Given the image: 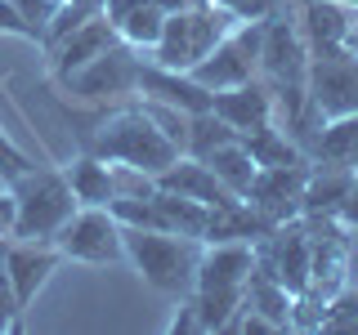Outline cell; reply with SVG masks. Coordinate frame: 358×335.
Segmentation results:
<instances>
[{
  "label": "cell",
  "instance_id": "6da1fadb",
  "mask_svg": "<svg viewBox=\"0 0 358 335\" xmlns=\"http://www.w3.org/2000/svg\"><path fill=\"white\" fill-rule=\"evenodd\" d=\"M85 152L103 156V161L134 165V170H143L152 179L162 170H171L179 156H184L162 130H157V121L139 103H126V107L108 112V117H99V126L90 130V139H85Z\"/></svg>",
  "mask_w": 358,
  "mask_h": 335
},
{
  "label": "cell",
  "instance_id": "7a4b0ae2",
  "mask_svg": "<svg viewBox=\"0 0 358 335\" xmlns=\"http://www.w3.org/2000/svg\"><path fill=\"white\" fill-rule=\"evenodd\" d=\"M121 237H126V260L152 290L179 299L193 290L206 241L184 237V232H157V228H121Z\"/></svg>",
  "mask_w": 358,
  "mask_h": 335
},
{
  "label": "cell",
  "instance_id": "3957f363",
  "mask_svg": "<svg viewBox=\"0 0 358 335\" xmlns=\"http://www.w3.org/2000/svg\"><path fill=\"white\" fill-rule=\"evenodd\" d=\"M9 188H14V197H18V228H14V237H22V241H54V232L81 210V201L72 197L63 170L31 165V170L18 174Z\"/></svg>",
  "mask_w": 358,
  "mask_h": 335
},
{
  "label": "cell",
  "instance_id": "277c9868",
  "mask_svg": "<svg viewBox=\"0 0 358 335\" xmlns=\"http://www.w3.org/2000/svg\"><path fill=\"white\" fill-rule=\"evenodd\" d=\"M54 246L63 260L76 264H117L126 260V237H121V219L108 206H81L72 219L54 232Z\"/></svg>",
  "mask_w": 358,
  "mask_h": 335
},
{
  "label": "cell",
  "instance_id": "5b68a950",
  "mask_svg": "<svg viewBox=\"0 0 358 335\" xmlns=\"http://www.w3.org/2000/svg\"><path fill=\"white\" fill-rule=\"evenodd\" d=\"M260 36H264V22H242V27H233L197 67H188V76H193L201 89H210V94L255 81V72H260Z\"/></svg>",
  "mask_w": 358,
  "mask_h": 335
},
{
  "label": "cell",
  "instance_id": "8992f818",
  "mask_svg": "<svg viewBox=\"0 0 358 335\" xmlns=\"http://www.w3.org/2000/svg\"><path fill=\"white\" fill-rule=\"evenodd\" d=\"M139 50H130L126 40H117L112 50H103L94 63H85L81 72L63 76L67 94L85 98V103H108V98H134L139 94V67L143 59H134Z\"/></svg>",
  "mask_w": 358,
  "mask_h": 335
},
{
  "label": "cell",
  "instance_id": "52a82bcc",
  "mask_svg": "<svg viewBox=\"0 0 358 335\" xmlns=\"http://www.w3.org/2000/svg\"><path fill=\"white\" fill-rule=\"evenodd\" d=\"M305 89L322 121L358 112V59H350L345 50H309Z\"/></svg>",
  "mask_w": 358,
  "mask_h": 335
},
{
  "label": "cell",
  "instance_id": "ba28073f",
  "mask_svg": "<svg viewBox=\"0 0 358 335\" xmlns=\"http://www.w3.org/2000/svg\"><path fill=\"white\" fill-rule=\"evenodd\" d=\"M309 165L313 161H300V165H260L246 188V206L260 210L268 223H287L300 215V197H305V184H309Z\"/></svg>",
  "mask_w": 358,
  "mask_h": 335
},
{
  "label": "cell",
  "instance_id": "9c48e42d",
  "mask_svg": "<svg viewBox=\"0 0 358 335\" xmlns=\"http://www.w3.org/2000/svg\"><path fill=\"white\" fill-rule=\"evenodd\" d=\"M255 273V241H206L193 290L201 295H242Z\"/></svg>",
  "mask_w": 358,
  "mask_h": 335
},
{
  "label": "cell",
  "instance_id": "30bf717a",
  "mask_svg": "<svg viewBox=\"0 0 358 335\" xmlns=\"http://www.w3.org/2000/svg\"><path fill=\"white\" fill-rule=\"evenodd\" d=\"M5 264H9V277H14V290H18V304L27 313L36 304V295L45 290L54 273L63 264V251L54 241H22V237H5Z\"/></svg>",
  "mask_w": 358,
  "mask_h": 335
},
{
  "label": "cell",
  "instance_id": "8fae6325",
  "mask_svg": "<svg viewBox=\"0 0 358 335\" xmlns=\"http://www.w3.org/2000/svg\"><path fill=\"white\" fill-rule=\"evenodd\" d=\"M157 188L179 193L188 201H201V206H210V210H224V206H238V201H242L238 193H229V188L215 179V170H210L206 161H197V156H179L171 170L157 174Z\"/></svg>",
  "mask_w": 358,
  "mask_h": 335
},
{
  "label": "cell",
  "instance_id": "7c38bea8",
  "mask_svg": "<svg viewBox=\"0 0 358 335\" xmlns=\"http://www.w3.org/2000/svg\"><path fill=\"white\" fill-rule=\"evenodd\" d=\"M121 36H117V27L103 18V14H94L90 22H81V27L72 31V36H63L59 45H50V67H54V76H72V72H81L85 63H94L103 50H112Z\"/></svg>",
  "mask_w": 358,
  "mask_h": 335
},
{
  "label": "cell",
  "instance_id": "4fadbf2b",
  "mask_svg": "<svg viewBox=\"0 0 358 335\" xmlns=\"http://www.w3.org/2000/svg\"><path fill=\"white\" fill-rule=\"evenodd\" d=\"M210 112H215L220 121H229L238 134H246V130L264 126V121H273V89H268L264 81L215 89V94H210Z\"/></svg>",
  "mask_w": 358,
  "mask_h": 335
},
{
  "label": "cell",
  "instance_id": "5bb4252c",
  "mask_svg": "<svg viewBox=\"0 0 358 335\" xmlns=\"http://www.w3.org/2000/svg\"><path fill=\"white\" fill-rule=\"evenodd\" d=\"M139 98H157V103H171L184 112H206L210 107V89H201L188 72H171L162 63H143L139 67Z\"/></svg>",
  "mask_w": 358,
  "mask_h": 335
},
{
  "label": "cell",
  "instance_id": "9a60e30c",
  "mask_svg": "<svg viewBox=\"0 0 358 335\" xmlns=\"http://www.w3.org/2000/svg\"><path fill=\"white\" fill-rule=\"evenodd\" d=\"M305 152H309L313 165H336V170H354L358 174V112L327 117L318 126V134L309 139Z\"/></svg>",
  "mask_w": 358,
  "mask_h": 335
},
{
  "label": "cell",
  "instance_id": "2e32d148",
  "mask_svg": "<svg viewBox=\"0 0 358 335\" xmlns=\"http://www.w3.org/2000/svg\"><path fill=\"white\" fill-rule=\"evenodd\" d=\"M354 170H336V165H309V184L300 197V215L305 219H341V206L354 188Z\"/></svg>",
  "mask_w": 358,
  "mask_h": 335
},
{
  "label": "cell",
  "instance_id": "e0dca14e",
  "mask_svg": "<svg viewBox=\"0 0 358 335\" xmlns=\"http://www.w3.org/2000/svg\"><path fill=\"white\" fill-rule=\"evenodd\" d=\"M63 174H67V188H72V197L81 201V206H112V197H117V188H112V165L94 152H81L72 165H63Z\"/></svg>",
  "mask_w": 358,
  "mask_h": 335
},
{
  "label": "cell",
  "instance_id": "ac0fdd59",
  "mask_svg": "<svg viewBox=\"0 0 358 335\" xmlns=\"http://www.w3.org/2000/svg\"><path fill=\"white\" fill-rule=\"evenodd\" d=\"M354 18V5H341V0H305V40L309 50H341L345 27Z\"/></svg>",
  "mask_w": 358,
  "mask_h": 335
},
{
  "label": "cell",
  "instance_id": "d6986e66",
  "mask_svg": "<svg viewBox=\"0 0 358 335\" xmlns=\"http://www.w3.org/2000/svg\"><path fill=\"white\" fill-rule=\"evenodd\" d=\"M238 139H242V148L255 156V165H300V161H309L305 148H300L287 130H278L273 121H264V126L238 134Z\"/></svg>",
  "mask_w": 358,
  "mask_h": 335
},
{
  "label": "cell",
  "instance_id": "ffe728a7",
  "mask_svg": "<svg viewBox=\"0 0 358 335\" xmlns=\"http://www.w3.org/2000/svg\"><path fill=\"white\" fill-rule=\"evenodd\" d=\"M197 161H206L210 170H215V179L229 193H238V197H246V188H251V179H255V156L242 148V139H229V143H220L215 152H206V156H197Z\"/></svg>",
  "mask_w": 358,
  "mask_h": 335
},
{
  "label": "cell",
  "instance_id": "44dd1931",
  "mask_svg": "<svg viewBox=\"0 0 358 335\" xmlns=\"http://www.w3.org/2000/svg\"><path fill=\"white\" fill-rule=\"evenodd\" d=\"M162 27H166V14L148 0V5H139L134 14H126L117 22V36L126 40L130 50H152V45L162 40Z\"/></svg>",
  "mask_w": 358,
  "mask_h": 335
},
{
  "label": "cell",
  "instance_id": "7402d4cb",
  "mask_svg": "<svg viewBox=\"0 0 358 335\" xmlns=\"http://www.w3.org/2000/svg\"><path fill=\"white\" fill-rule=\"evenodd\" d=\"M229 139H238V130L229 126V121H220L215 112H193L188 117V152L184 156H206V152H215L220 143H229Z\"/></svg>",
  "mask_w": 358,
  "mask_h": 335
},
{
  "label": "cell",
  "instance_id": "603a6c76",
  "mask_svg": "<svg viewBox=\"0 0 358 335\" xmlns=\"http://www.w3.org/2000/svg\"><path fill=\"white\" fill-rule=\"evenodd\" d=\"M318 331H358V286L345 282L322 308V327Z\"/></svg>",
  "mask_w": 358,
  "mask_h": 335
},
{
  "label": "cell",
  "instance_id": "cb8c5ba5",
  "mask_svg": "<svg viewBox=\"0 0 358 335\" xmlns=\"http://www.w3.org/2000/svg\"><path fill=\"white\" fill-rule=\"evenodd\" d=\"M14 331H22V304L5 264V237H0V335H14Z\"/></svg>",
  "mask_w": 358,
  "mask_h": 335
},
{
  "label": "cell",
  "instance_id": "d4e9b609",
  "mask_svg": "<svg viewBox=\"0 0 358 335\" xmlns=\"http://www.w3.org/2000/svg\"><path fill=\"white\" fill-rule=\"evenodd\" d=\"M31 165H36V161H31L22 148H14V143H9V134H5V126H0V179H5V184H14V179L27 174Z\"/></svg>",
  "mask_w": 358,
  "mask_h": 335
},
{
  "label": "cell",
  "instance_id": "484cf974",
  "mask_svg": "<svg viewBox=\"0 0 358 335\" xmlns=\"http://www.w3.org/2000/svg\"><path fill=\"white\" fill-rule=\"evenodd\" d=\"M14 5H18V14L27 18V27L36 31V40H45V27H50V18L59 14L63 0H14Z\"/></svg>",
  "mask_w": 358,
  "mask_h": 335
},
{
  "label": "cell",
  "instance_id": "4316f807",
  "mask_svg": "<svg viewBox=\"0 0 358 335\" xmlns=\"http://www.w3.org/2000/svg\"><path fill=\"white\" fill-rule=\"evenodd\" d=\"M238 22H264L278 14V0H220Z\"/></svg>",
  "mask_w": 358,
  "mask_h": 335
},
{
  "label": "cell",
  "instance_id": "83f0119b",
  "mask_svg": "<svg viewBox=\"0 0 358 335\" xmlns=\"http://www.w3.org/2000/svg\"><path fill=\"white\" fill-rule=\"evenodd\" d=\"M0 31H5V36H22V40H36V31L27 27V18L18 14V5H14V0H0Z\"/></svg>",
  "mask_w": 358,
  "mask_h": 335
},
{
  "label": "cell",
  "instance_id": "f1b7e54d",
  "mask_svg": "<svg viewBox=\"0 0 358 335\" xmlns=\"http://www.w3.org/2000/svg\"><path fill=\"white\" fill-rule=\"evenodd\" d=\"M14 228H18V197H14V188H0V237H14Z\"/></svg>",
  "mask_w": 358,
  "mask_h": 335
},
{
  "label": "cell",
  "instance_id": "f546056e",
  "mask_svg": "<svg viewBox=\"0 0 358 335\" xmlns=\"http://www.w3.org/2000/svg\"><path fill=\"white\" fill-rule=\"evenodd\" d=\"M139 5H148V0H103V18L112 22V27H117V22L126 18V14H134Z\"/></svg>",
  "mask_w": 358,
  "mask_h": 335
},
{
  "label": "cell",
  "instance_id": "4dcf8cb0",
  "mask_svg": "<svg viewBox=\"0 0 358 335\" xmlns=\"http://www.w3.org/2000/svg\"><path fill=\"white\" fill-rule=\"evenodd\" d=\"M341 223L345 228H358V179H354L350 197H345V206H341Z\"/></svg>",
  "mask_w": 358,
  "mask_h": 335
},
{
  "label": "cell",
  "instance_id": "1f68e13d",
  "mask_svg": "<svg viewBox=\"0 0 358 335\" xmlns=\"http://www.w3.org/2000/svg\"><path fill=\"white\" fill-rule=\"evenodd\" d=\"M341 5H354V9H358V0H341Z\"/></svg>",
  "mask_w": 358,
  "mask_h": 335
}]
</instances>
